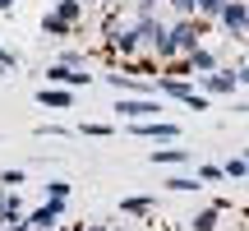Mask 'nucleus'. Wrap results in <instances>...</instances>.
Returning <instances> with one entry per match:
<instances>
[{"instance_id": "obj_1", "label": "nucleus", "mask_w": 249, "mask_h": 231, "mask_svg": "<svg viewBox=\"0 0 249 231\" xmlns=\"http://www.w3.org/2000/svg\"><path fill=\"white\" fill-rule=\"evenodd\" d=\"M152 93H161V97H176V102H185V107H194V111H208V107H213V102H208L203 93L194 88V83L176 79V74H157V79H152Z\"/></svg>"}, {"instance_id": "obj_2", "label": "nucleus", "mask_w": 249, "mask_h": 231, "mask_svg": "<svg viewBox=\"0 0 249 231\" xmlns=\"http://www.w3.org/2000/svg\"><path fill=\"white\" fill-rule=\"evenodd\" d=\"M166 33H171V42L180 46V56H189V51H194V46H203L208 19H198V14H189V19H176V23H171Z\"/></svg>"}, {"instance_id": "obj_3", "label": "nucleus", "mask_w": 249, "mask_h": 231, "mask_svg": "<svg viewBox=\"0 0 249 231\" xmlns=\"http://www.w3.org/2000/svg\"><path fill=\"white\" fill-rule=\"evenodd\" d=\"M116 116H120V120H157L161 102L157 97H120L116 102Z\"/></svg>"}, {"instance_id": "obj_4", "label": "nucleus", "mask_w": 249, "mask_h": 231, "mask_svg": "<svg viewBox=\"0 0 249 231\" xmlns=\"http://www.w3.org/2000/svg\"><path fill=\"white\" fill-rule=\"evenodd\" d=\"M129 134H134V139H161V143H176V139H180V125H176V120H161V116H157V120H134Z\"/></svg>"}, {"instance_id": "obj_5", "label": "nucleus", "mask_w": 249, "mask_h": 231, "mask_svg": "<svg viewBox=\"0 0 249 231\" xmlns=\"http://www.w3.org/2000/svg\"><path fill=\"white\" fill-rule=\"evenodd\" d=\"M194 79H198V88H203L208 97H226V93L235 97V88H240L235 70H213V74H194Z\"/></svg>"}, {"instance_id": "obj_6", "label": "nucleus", "mask_w": 249, "mask_h": 231, "mask_svg": "<svg viewBox=\"0 0 249 231\" xmlns=\"http://www.w3.org/2000/svg\"><path fill=\"white\" fill-rule=\"evenodd\" d=\"M217 23H222L226 33H235V37H240L245 28H249V5H245V0H226V5H222V14H217Z\"/></svg>"}, {"instance_id": "obj_7", "label": "nucleus", "mask_w": 249, "mask_h": 231, "mask_svg": "<svg viewBox=\"0 0 249 231\" xmlns=\"http://www.w3.org/2000/svg\"><path fill=\"white\" fill-rule=\"evenodd\" d=\"M46 83H55V88H88V74H79L74 65L55 60V65H46Z\"/></svg>"}, {"instance_id": "obj_8", "label": "nucleus", "mask_w": 249, "mask_h": 231, "mask_svg": "<svg viewBox=\"0 0 249 231\" xmlns=\"http://www.w3.org/2000/svg\"><path fill=\"white\" fill-rule=\"evenodd\" d=\"M60 217H65V199H46L37 213H28V222H33V231H55Z\"/></svg>"}, {"instance_id": "obj_9", "label": "nucleus", "mask_w": 249, "mask_h": 231, "mask_svg": "<svg viewBox=\"0 0 249 231\" xmlns=\"http://www.w3.org/2000/svg\"><path fill=\"white\" fill-rule=\"evenodd\" d=\"M37 107L70 111V107H74V93H70V88H55V83H46V88H37Z\"/></svg>"}, {"instance_id": "obj_10", "label": "nucleus", "mask_w": 249, "mask_h": 231, "mask_svg": "<svg viewBox=\"0 0 249 231\" xmlns=\"http://www.w3.org/2000/svg\"><path fill=\"white\" fill-rule=\"evenodd\" d=\"M217 70V56L208 51V46H194V51L185 56V74H213Z\"/></svg>"}, {"instance_id": "obj_11", "label": "nucleus", "mask_w": 249, "mask_h": 231, "mask_svg": "<svg viewBox=\"0 0 249 231\" xmlns=\"http://www.w3.org/2000/svg\"><path fill=\"white\" fill-rule=\"evenodd\" d=\"M139 42H143L139 23H129V28H116V33H111V46H116L120 56H134V51H139Z\"/></svg>"}, {"instance_id": "obj_12", "label": "nucleus", "mask_w": 249, "mask_h": 231, "mask_svg": "<svg viewBox=\"0 0 249 231\" xmlns=\"http://www.w3.org/2000/svg\"><path fill=\"white\" fill-rule=\"evenodd\" d=\"M148 162H152V167H180V162H194V153H189V148H152Z\"/></svg>"}, {"instance_id": "obj_13", "label": "nucleus", "mask_w": 249, "mask_h": 231, "mask_svg": "<svg viewBox=\"0 0 249 231\" xmlns=\"http://www.w3.org/2000/svg\"><path fill=\"white\" fill-rule=\"evenodd\" d=\"M79 14H83V0H55V9H51V19H60V23H79Z\"/></svg>"}, {"instance_id": "obj_14", "label": "nucleus", "mask_w": 249, "mask_h": 231, "mask_svg": "<svg viewBox=\"0 0 249 231\" xmlns=\"http://www.w3.org/2000/svg\"><path fill=\"white\" fill-rule=\"evenodd\" d=\"M120 213H124V217H148V213H152V194H129V199L120 204Z\"/></svg>"}, {"instance_id": "obj_15", "label": "nucleus", "mask_w": 249, "mask_h": 231, "mask_svg": "<svg viewBox=\"0 0 249 231\" xmlns=\"http://www.w3.org/2000/svg\"><path fill=\"white\" fill-rule=\"evenodd\" d=\"M217 217H222V208H213V204H208L203 213H194V217H189V231H217Z\"/></svg>"}, {"instance_id": "obj_16", "label": "nucleus", "mask_w": 249, "mask_h": 231, "mask_svg": "<svg viewBox=\"0 0 249 231\" xmlns=\"http://www.w3.org/2000/svg\"><path fill=\"white\" fill-rule=\"evenodd\" d=\"M222 171H226V180H249V162L245 157H231Z\"/></svg>"}, {"instance_id": "obj_17", "label": "nucleus", "mask_w": 249, "mask_h": 231, "mask_svg": "<svg viewBox=\"0 0 249 231\" xmlns=\"http://www.w3.org/2000/svg\"><path fill=\"white\" fill-rule=\"evenodd\" d=\"M222 5H226V0H194V14L198 19H217V14H222Z\"/></svg>"}, {"instance_id": "obj_18", "label": "nucleus", "mask_w": 249, "mask_h": 231, "mask_svg": "<svg viewBox=\"0 0 249 231\" xmlns=\"http://www.w3.org/2000/svg\"><path fill=\"white\" fill-rule=\"evenodd\" d=\"M166 190H176V194H189V190H198V180H189V176H171V180H166Z\"/></svg>"}, {"instance_id": "obj_19", "label": "nucleus", "mask_w": 249, "mask_h": 231, "mask_svg": "<svg viewBox=\"0 0 249 231\" xmlns=\"http://www.w3.org/2000/svg\"><path fill=\"white\" fill-rule=\"evenodd\" d=\"M18 185H23V171H14V167L0 171V190H18Z\"/></svg>"}, {"instance_id": "obj_20", "label": "nucleus", "mask_w": 249, "mask_h": 231, "mask_svg": "<svg viewBox=\"0 0 249 231\" xmlns=\"http://www.w3.org/2000/svg\"><path fill=\"white\" fill-rule=\"evenodd\" d=\"M46 199H70V180H46Z\"/></svg>"}, {"instance_id": "obj_21", "label": "nucleus", "mask_w": 249, "mask_h": 231, "mask_svg": "<svg viewBox=\"0 0 249 231\" xmlns=\"http://www.w3.org/2000/svg\"><path fill=\"white\" fill-rule=\"evenodd\" d=\"M198 180L203 185H217V180H226V171L222 167H198Z\"/></svg>"}, {"instance_id": "obj_22", "label": "nucleus", "mask_w": 249, "mask_h": 231, "mask_svg": "<svg viewBox=\"0 0 249 231\" xmlns=\"http://www.w3.org/2000/svg\"><path fill=\"white\" fill-rule=\"evenodd\" d=\"M79 134H88V139H107L111 125H79Z\"/></svg>"}, {"instance_id": "obj_23", "label": "nucleus", "mask_w": 249, "mask_h": 231, "mask_svg": "<svg viewBox=\"0 0 249 231\" xmlns=\"http://www.w3.org/2000/svg\"><path fill=\"white\" fill-rule=\"evenodd\" d=\"M166 5L176 9V19H189V14H194V0H166Z\"/></svg>"}, {"instance_id": "obj_24", "label": "nucleus", "mask_w": 249, "mask_h": 231, "mask_svg": "<svg viewBox=\"0 0 249 231\" xmlns=\"http://www.w3.org/2000/svg\"><path fill=\"white\" fill-rule=\"evenodd\" d=\"M37 139H65L60 125H37Z\"/></svg>"}, {"instance_id": "obj_25", "label": "nucleus", "mask_w": 249, "mask_h": 231, "mask_svg": "<svg viewBox=\"0 0 249 231\" xmlns=\"http://www.w3.org/2000/svg\"><path fill=\"white\" fill-rule=\"evenodd\" d=\"M0 65H5V70H18V56H14V51H5V46H0Z\"/></svg>"}, {"instance_id": "obj_26", "label": "nucleus", "mask_w": 249, "mask_h": 231, "mask_svg": "<svg viewBox=\"0 0 249 231\" xmlns=\"http://www.w3.org/2000/svg\"><path fill=\"white\" fill-rule=\"evenodd\" d=\"M235 79H240V83H245V88H249V65H240V74H235Z\"/></svg>"}, {"instance_id": "obj_27", "label": "nucleus", "mask_w": 249, "mask_h": 231, "mask_svg": "<svg viewBox=\"0 0 249 231\" xmlns=\"http://www.w3.org/2000/svg\"><path fill=\"white\" fill-rule=\"evenodd\" d=\"M79 231H111L107 222H92V227H79Z\"/></svg>"}, {"instance_id": "obj_28", "label": "nucleus", "mask_w": 249, "mask_h": 231, "mask_svg": "<svg viewBox=\"0 0 249 231\" xmlns=\"http://www.w3.org/2000/svg\"><path fill=\"white\" fill-rule=\"evenodd\" d=\"M9 9H14V0H0V14H9Z\"/></svg>"}, {"instance_id": "obj_29", "label": "nucleus", "mask_w": 249, "mask_h": 231, "mask_svg": "<svg viewBox=\"0 0 249 231\" xmlns=\"http://www.w3.org/2000/svg\"><path fill=\"white\" fill-rule=\"evenodd\" d=\"M245 162H249V153H245Z\"/></svg>"}, {"instance_id": "obj_30", "label": "nucleus", "mask_w": 249, "mask_h": 231, "mask_svg": "<svg viewBox=\"0 0 249 231\" xmlns=\"http://www.w3.org/2000/svg\"><path fill=\"white\" fill-rule=\"evenodd\" d=\"M111 231H120V227H111Z\"/></svg>"}]
</instances>
